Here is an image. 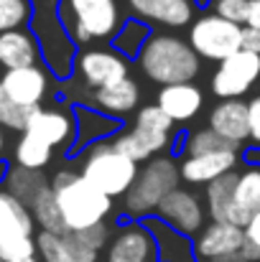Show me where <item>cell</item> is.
<instances>
[{
  "label": "cell",
  "instance_id": "ffe728a7",
  "mask_svg": "<svg viewBox=\"0 0 260 262\" xmlns=\"http://www.w3.org/2000/svg\"><path fill=\"white\" fill-rule=\"evenodd\" d=\"M237 166V153H230V150H219V153H207V156H189L178 171H181V178L186 183H212L222 176L232 173V168Z\"/></svg>",
  "mask_w": 260,
  "mask_h": 262
},
{
  "label": "cell",
  "instance_id": "2e32d148",
  "mask_svg": "<svg viewBox=\"0 0 260 262\" xmlns=\"http://www.w3.org/2000/svg\"><path fill=\"white\" fill-rule=\"evenodd\" d=\"M23 133H28V135L38 138L41 143L56 148V145L72 143V135L77 133V125L62 110H44V107H38L31 115V120H28V125H26Z\"/></svg>",
  "mask_w": 260,
  "mask_h": 262
},
{
  "label": "cell",
  "instance_id": "5bb4252c",
  "mask_svg": "<svg viewBox=\"0 0 260 262\" xmlns=\"http://www.w3.org/2000/svg\"><path fill=\"white\" fill-rule=\"evenodd\" d=\"M243 245H245V229L243 227L212 222L209 227H204L196 234L194 252H196V257L217 262L225 260V257H232V255H240Z\"/></svg>",
  "mask_w": 260,
  "mask_h": 262
},
{
  "label": "cell",
  "instance_id": "74e56055",
  "mask_svg": "<svg viewBox=\"0 0 260 262\" xmlns=\"http://www.w3.org/2000/svg\"><path fill=\"white\" fill-rule=\"evenodd\" d=\"M243 51H250V54H258L260 56V31L258 28H250V26L243 28Z\"/></svg>",
  "mask_w": 260,
  "mask_h": 262
},
{
  "label": "cell",
  "instance_id": "8d00e7d4",
  "mask_svg": "<svg viewBox=\"0 0 260 262\" xmlns=\"http://www.w3.org/2000/svg\"><path fill=\"white\" fill-rule=\"evenodd\" d=\"M248 115H250V138L260 143V94L248 102Z\"/></svg>",
  "mask_w": 260,
  "mask_h": 262
},
{
  "label": "cell",
  "instance_id": "52a82bcc",
  "mask_svg": "<svg viewBox=\"0 0 260 262\" xmlns=\"http://www.w3.org/2000/svg\"><path fill=\"white\" fill-rule=\"evenodd\" d=\"M33 33L49 69L56 77H67L72 72V38L59 20L56 0H33Z\"/></svg>",
  "mask_w": 260,
  "mask_h": 262
},
{
  "label": "cell",
  "instance_id": "1f68e13d",
  "mask_svg": "<svg viewBox=\"0 0 260 262\" xmlns=\"http://www.w3.org/2000/svg\"><path fill=\"white\" fill-rule=\"evenodd\" d=\"M186 150L189 156H207V153H219V150H230V153H237L240 145L237 143H230L225 138H219L214 130H196L189 143H186Z\"/></svg>",
  "mask_w": 260,
  "mask_h": 262
},
{
  "label": "cell",
  "instance_id": "f546056e",
  "mask_svg": "<svg viewBox=\"0 0 260 262\" xmlns=\"http://www.w3.org/2000/svg\"><path fill=\"white\" fill-rule=\"evenodd\" d=\"M148 38H151V33H148V26H146L143 20H128V23L120 28V33L115 36L112 46L117 49V54L141 56V51H143V46H146Z\"/></svg>",
  "mask_w": 260,
  "mask_h": 262
},
{
  "label": "cell",
  "instance_id": "b9f144b4",
  "mask_svg": "<svg viewBox=\"0 0 260 262\" xmlns=\"http://www.w3.org/2000/svg\"><path fill=\"white\" fill-rule=\"evenodd\" d=\"M5 176H8V166H5V163H0V183L5 181Z\"/></svg>",
  "mask_w": 260,
  "mask_h": 262
},
{
  "label": "cell",
  "instance_id": "603a6c76",
  "mask_svg": "<svg viewBox=\"0 0 260 262\" xmlns=\"http://www.w3.org/2000/svg\"><path fill=\"white\" fill-rule=\"evenodd\" d=\"M128 5L143 20L169 28L189 26L191 20V0H128Z\"/></svg>",
  "mask_w": 260,
  "mask_h": 262
},
{
  "label": "cell",
  "instance_id": "6da1fadb",
  "mask_svg": "<svg viewBox=\"0 0 260 262\" xmlns=\"http://www.w3.org/2000/svg\"><path fill=\"white\" fill-rule=\"evenodd\" d=\"M51 188L56 196L62 222L69 234H79L102 224L112 211V199L105 196L99 188H94L82 173L59 171L51 181Z\"/></svg>",
  "mask_w": 260,
  "mask_h": 262
},
{
  "label": "cell",
  "instance_id": "4fadbf2b",
  "mask_svg": "<svg viewBox=\"0 0 260 262\" xmlns=\"http://www.w3.org/2000/svg\"><path fill=\"white\" fill-rule=\"evenodd\" d=\"M0 89L21 107L26 110H38L46 92H49V77L41 67H26V69H13L3 72Z\"/></svg>",
  "mask_w": 260,
  "mask_h": 262
},
{
  "label": "cell",
  "instance_id": "f1b7e54d",
  "mask_svg": "<svg viewBox=\"0 0 260 262\" xmlns=\"http://www.w3.org/2000/svg\"><path fill=\"white\" fill-rule=\"evenodd\" d=\"M235 201L240 211L250 219L260 211V168L250 166L248 171L237 176V188H235Z\"/></svg>",
  "mask_w": 260,
  "mask_h": 262
},
{
  "label": "cell",
  "instance_id": "ac0fdd59",
  "mask_svg": "<svg viewBox=\"0 0 260 262\" xmlns=\"http://www.w3.org/2000/svg\"><path fill=\"white\" fill-rule=\"evenodd\" d=\"M38 54H41V43L33 31L21 28V31L0 33V67H5V72L36 67Z\"/></svg>",
  "mask_w": 260,
  "mask_h": 262
},
{
  "label": "cell",
  "instance_id": "5b68a950",
  "mask_svg": "<svg viewBox=\"0 0 260 262\" xmlns=\"http://www.w3.org/2000/svg\"><path fill=\"white\" fill-rule=\"evenodd\" d=\"M171 135L173 122L161 112V107L148 104V107H141V112L135 115L133 130L117 135L112 140V145L130 161L141 163V161H148L156 153H161L171 143Z\"/></svg>",
  "mask_w": 260,
  "mask_h": 262
},
{
  "label": "cell",
  "instance_id": "f35d334b",
  "mask_svg": "<svg viewBox=\"0 0 260 262\" xmlns=\"http://www.w3.org/2000/svg\"><path fill=\"white\" fill-rule=\"evenodd\" d=\"M248 26L260 31V0H250V15H248Z\"/></svg>",
  "mask_w": 260,
  "mask_h": 262
},
{
  "label": "cell",
  "instance_id": "d6986e66",
  "mask_svg": "<svg viewBox=\"0 0 260 262\" xmlns=\"http://www.w3.org/2000/svg\"><path fill=\"white\" fill-rule=\"evenodd\" d=\"M156 252L153 237L143 224H130L117 232L107 250V262H151Z\"/></svg>",
  "mask_w": 260,
  "mask_h": 262
},
{
  "label": "cell",
  "instance_id": "44dd1931",
  "mask_svg": "<svg viewBox=\"0 0 260 262\" xmlns=\"http://www.w3.org/2000/svg\"><path fill=\"white\" fill-rule=\"evenodd\" d=\"M36 247L44 262H97V252L89 250L77 234H51L41 232Z\"/></svg>",
  "mask_w": 260,
  "mask_h": 262
},
{
  "label": "cell",
  "instance_id": "30bf717a",
  "mask_svg": "<svg viewBox=\"0 0 260 262\" xmlns=\"http://www.w3.org/2000/svg\"><path fill=\"white\" fill-rule=\"evenodd\" d=\"M260 79V56L250 51H237L225 59L212 77V92L222 99H237Z\"/></svg>",
  "mask_w": 260,
  "mask_h": 262
},
{
  "label": "cell",
  "instance_id": "7bdbcfd3",
  "mask_svg": "<svg viewBox=\"0 0 260 262\" xmlns=\"http://www.w3.org/2000/svg\"><path fill=\"white\" fill-rule=\"evenodd\" d=\"M0 262H3V260H0Z\"/></svg>",
  "mask_w": 260,
  "mask_h": 262
},
{
  "label": "cell",
  "instance_id": "ab89813d",
  "mask_svg": "<svg viewBox=\"0 0 260 262\" xmlns=\"http://www.w3.org/2000/svg\"><path fill=\"white\" fill-rule=\"evenodd\" d=\"M3 158H5V130L0 127V163H3Z\"/></svg>",
  "mask_w": 260,
  "mask_h": 262
},
{
  "label": "cell",
  "instance_id": "7a4b0ae2",
  "mask_svg": "<svg viewBox=\"0 0 260 262\" xmlns=\"http://www.w3.org/2000/svg\"><path fill=\"white\" fill-rule=\"evenodd\" d=\"M138 64L143 69V74L161 84V87H171V84H191V79L199 74V56L196 51L184 43L176 36L166 33H153L141 56Z\"/></svg>",
  "mask_w": 260,
  "mask_h": 262
},
{
  "label": "cell",
  "instance_id": "d4e9b609",
  "mask_svg": "<svg viewBox=\"0 0 260 262\" xmlns=\"http://www.w3.org/2000/svg\"><path fill=\"white\" fill-rule=\"evenodd\" d=\"M94 104L99 112H107V115H128L138 107V99H141V89L138 84L128 77L117 84H110V87L94 89Z\"/></svg>",
  "mask_w": 260,
  "mask_h": 262
},
{
  "label": "cell",
  "instance_id": "3957f363",
  "mask_svg": "<svg viewBox=\"0 0 260 262\" xmlns=\"http://www.w3.org/2000/svg\"><path fill=\"white\" fill-rule=\"evenodd\" d=\"M33 227H36V219L31 209L23 201H18L10 191L0 188V260L38 262Z\"/></svg>",
  "mask_w": 260,
  "mask_h": 262
},
{
  "label": "cell",
  "instance_id": "83f0119b",
  "mask_svg": "<svg viewBox=\"0 0 260 262\" xmlns=\"http://www.w3.org/2000/svg\"><path fill=\"white\" fill-rule=\"evenodd\" d=\"M51 153H54L51 145L41 143L38 138H33L28 133H21V140L15 145V163L28 171H41L44 166H49Z\"/></svg>",
  "mask_w": 260,
  "mask_h": 262
},
{
  "label": "cell",
  "instance_id": "7c38bea8",
  "mask_svg": "<svg viewBox=\"0 0 260 262\" xmlns=\"http://www.w3.org/2000/svg\"><path fill=\"white\" fill-rule=\"evenodd\" d=\"M77 72L82 74L87 87L102 89L128 79V61L115 51L92 49V51H85L77 59Z\"/></svg>",
  "mask_w": 260,
  "mask_h": 262
},
{
  "label": "cell",
  "instance_id": "d6a6232c",
  "mask_svg": "<svg viewBox=\"0 0 260 262\" xmlns=\"http://www.w3.org/2000/svg\"><path fill=\"white\" fill-rule=\"evenodd\" d=\"M36 110H26L21 104H15L3 89H0V127H8V130H26L31 115Z\"/></svg>",
  "mask_w": 260,
  "mask_h": 262
},
{
  "label": "cell",
  "instance_id": "484cf974",
  "mask_svg": "<svg viewBox=\"0 0 260 262\" xmlns=\"http://www.w3.org/2000/svg\"><path fill=\"white\" fill-rule=\"evenodd\" d=\"M5 191H10L18 201H23L28 209H31V204L36 201V196L49 186L46 183V178L41 176V171H28V168H10L8 176H5Z\"/></svg>",
  "mask_w": 260,
  "mask_h": 262
},
{
  "label": "cell",
  "instance_id": "9a60e30c",
  "mask_svg": "<svg viewBox=\"0 0 260 262\" xmlns=\"http://www.w3.org/2000/svg\"><path fill=\"white\" fill-rule=\"evenodd\" d=\"M237 176L240 173L232 171V173L212 181V183L207 186V206H209V214H212L214 222H219V224H235V227H243V229H245V224H248L250 219L240 211V206H237V201H235Z\"/></svg>",
  "mask_w": 260,
  "mask_h": 262
},
{
  "label": "cell",
  "instance_id": "d590c367",
  "mask_svg": "<svg viewBox=\"0 0 260 262\" xmlns=\"http://www.w3.org/2000/svg\"><path fill=\"white\" fill-rule=\"evenodd\" d=\"M82 242H85L89 250H99V247H105V242H107V237H110V229H107V224L102 222V224H97V227H92V229H87V232H79L77 234Z\"/></svg>",
  "mask_w": 260,
  "mask_h": 262
},
{
  "label": "cell",
  "instance_id": "9c48e42d",
  "mask_svg": "<svg viewBox=\"0 0 260 262\" xmlns=\"http://www.w3.org/2000/svg\"><path fill=\"white\" fill-rule=\"evenodd\" d=\"M189 46L196 51V56L222 64L243 51V26H235L219 15H204L191 26Z\"/></svg>",
  "mask_w": 260,
  "mask_h": 262
},
{
  "label": "cell",
  "instance_id": "277c9868",
  "mask_svg": "<svg viewBox=\"0 0 260 262\" xmlns=\"http://www.w3.org/2000/svg\"><path fill=\"white\" fill-rule=\"evenodd\" d=\"M82 176L105 196L115 199L133 188L138 178V163L123 156L112 143L97 140L92 143L85 163H82Z\"/></svg>",
  "mask_w": 260,
  "mask_h": 262
},
{
  "label": "cell",
  "instance_id": "ba28073f",
  "mask_svg": "<svg viewBox=\"0 0 260 262\" xmlns=\"http://www.w3.org/2000/svg\"><path fill=\"white\" fill-rule=\"evenodd\" d=\"M64 5L69 13L64 18V31L77 43L107 38L117 31L120 10L115 0H64Z\"/></svg>",
  "mask_w": 260,
  "mask_h": 262
},
{
  "label": "cell",
  "instance_id": "836d02e7",
  "mask_svg": "<svg viewBox=\"0 0 260 262\" xmlns=\"http://www.w3.org/2000/svg\"><path fill=\"white\" fill-rule=\"evenodd\" d=\"M217 15L240 26L245 23L248 26V15H250V0H217Z\"/></svg>",
  "mask_w": 260,
  "mask_h": 262
},
{
  "label": "cell",
  "instance_id": "8992f818",
  "mask_svg": "<svg viewBox=\"0 0 260 262\" xmlns=\"http://www.w3.org/2000/svg\"><path fill=\"white\" fill-rule=\"evenodd\" d=\"M178 178H181V171H178V166L173 163L171 158L161 156V158L148 161V166L143 171H138V178H135L133 188L125 193L128 214L146 219L151 211L158 209V204L169 193H173L178 188Z\"/></svg>",
  "mask_w": 260,
  "mask_h": 262
},
{
  "label": "cell",
  "instance_id": "7402d4cb",
  "mask_svg": "<svg viewBox=\"0 0 260 262\" xmlns=\"http://www.w3.org/2000/svg\"><path fill=\"white\" fill-rule=\"evenodd\" d=\"M202 89L196 84H171L161 87L156 97V107L171 120V122H186L202 110Z\"/></svg>",
  "mask_w": 260,
  "mask_h": 262
},
{
  "label": "cell",
  "instance_id": "4316f807",
  "mask_svg": "<svg viewBox=\"0 0 260 262\" xmlns=\"http://www.w3.org/2000/svg\"><path fill=\"white\" fill-rule=\"evenodd\" d=\"M31 214L33 219L38 222V227L44 232H51V234H69L64 222H62V214H59V206H56V196H54V188L51 183L36 196V201L31 204Z\"/></svg>",
  "mask_w": 260,
  "mask_h": 262
},
{
  "label": "cell",
  "instance_id": "cb8c5ba5",
  "mask_svg": "<svg viewBox=\"0 0 260 262\" xmlns=\"http://www.w3.org/2000/svg\"><path fill=\"white\" fill-rule=\"evenodd\" d=\"M143 227L153 237L156 255L161 262H194V252H191V245L186 242V237L171 229L166 222H161L158 216H146Z\"/></svg>",
  "mask_w": 260,
  "mask_h": 262
},
{
  "label": "cell",
  "instance_id": "e0dca14e",
  "mask_svg": "<svg viewBox=\"0 0 260 262\" xmlns=\"http://www.w3.org/2000/svg\"><path fill=\"white\" fill-rule=\"evenodd\" d=\"M209 130H214L219 138L243 145L245 138H250V115L248 104L240 99H222L212 115H209Z\"/></svg>",
  "mask_w": 260,
  "mask_h": 262
},
{
  "label": "cell",
  "instance_id": "60d3db41",
  "mask_svg": "<svg viewBox=\"0 0 260 262\" xmlns=\"http://www.w3.org/2000/svg\"><path fill=\"white\" fill-rule=\"evenodd\" d=\"M248 161L255 163V166L260 168V150H250V153H248Z\"/></svg>",
  "mask_w": 260,
  "mask_h": 262
},
{
  "label": "cell",
  "instance_id": "4dcf8cb0",
  "mask_svg": "<svg viewBox=\"0 0 260 262\" xmlns=\"http://www.w3.org/2000/svg\"><path fill=\"white\" fill-rule=\"evenodd\" d=\"M33 23V0H0V33Z\"/></svg>",
  "mask_w": 260,
  "mask_h": 262
},
{
  "label": "cell",
  "instance_id": "e575fe53",
  "mask_svg": "<svg viewBox=\"0 0 260 262\" xmlns=\"http://www.w3.org/2000/svg\"><path fill=\"white\" fill-rule=\"evenodd\" d=\"M243 257L248 262L260 260V211L250 216L245 224V245H243Z\"/></svg>",
  "mask_w": 260,
  "mask_h": 262
},
{
  "label": "cell",
  "instance_id": "8fae6325",
  "mask_svg": "<svg viewBox=\"0 0 260 262\" xmlns=\"http://www.w3.org/2000/svg\"><path fill=\"white\" fill-rule=\"evenodd\" d=\"M158 219L166 222L171 229H176L178 234H199L202 224H204V211H202V204L199 199L186 191V188H176L173 193H169L158 209H156Z\"/></svg>",
  "mask_w": 260,
  "mask_h": 262
}]
</instances>
